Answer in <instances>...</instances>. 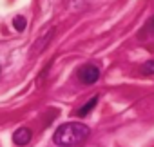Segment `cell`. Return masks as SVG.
<instances>
[{"instance_id":"6da1fadb","label":"cell","mask_w":154,"mask_h":147,"mask_svg":"<svg viewBox=\"0 0 154 147\" xmlns=\"http://www.w3.org/2000/svg\"><path fill=\"white\" fill-rule=\"evenodd\" d=\"M91 134V129L82 124V122H69V124H62L54 134H53V142L60 147H72V145H80L84 143Z\"/></svg>"},{"instance_id":"7a4b0ae2","label":"cell","mask_w":154,"mask_h":147,"mask_svg":"<svg viewBox=\"0 0 154 147\" xmlns=\"http://www.w3.org/2000/svg\"><path fill=\"white\" fill-rule=\"evenodd\" d=\"M76 77H78V80L82 84L91 86V84L98 82V78H100V69L94 64H85V65H82L78 71H76Z\"/></svg>"},{"instance_id":"3957f363","label":"cell","mask_w":154,"mask_h":147,"mask_svg":"<svg viewBox=\"0 0 154 147\" xmlns=\"http://www.w3.org/2000/svg\"><path fill=\"white\" fill-rule=\"evenodd\" d=\"M53 33H54V27H47L42 35H40V38H38V42H35V45H33V51H31V56H35V55H38V53H42L44 49H45V45H47V42L53 38Z\"/></svg>"},{"instance_id":"277c9868","label":"cell","mask_w":154,"mask_h":147,"mask_svg":"<svg viewBox=\"0 0 154 147\" xmlns=\"http://www.w3.org/2000/svg\"><path fill=\"white\" fill-rule=\"evenodd\" d=\"M31 138H33V131H31L29 127H20V129H17V131L13 133V142H15L17 145H20V147L27 145V143L31 142Z\"/></svg>"},{"instance_id":"5b68a950","label":"cell","mask_w":154,"mask_h":147,"mask_svg":"<svg viewBox=\"0 0 154 147\" xmlns=\"http://www.w3.org/2000/svg\"><path fill=\"white\" fill-rule=\"evenodd\" d=\"M96 104H98V96H93V98H91L85 105H82L78 111L74 113V114H76V116H80V118H84V116H87V114H89V113L96 107Z\"/></svg>"},{"instance_id":"8992f818","label":"cell","mask_w":154,"mask_h":147,"mask_svg":"<svg viewBox=\"0 0 154 147\" xmlns=\"http://www.w3.org/2000/svg\"><path fill=\"white\" fill-rule=\"evenodd\" d=\"M13 27H15L17 31H20V33H22V31L27 27V20H26L22 15H17V17L13 18Z\"/></svg>"},{"instance_id":"52a82bcc","label":"cell","mask_w":154,"mask_h":147,"mask_svg":"<svg viewBox=\"0 0 154 147\" xmlns=\"http://www.w3.org/2000/svg\"><path fill=\"white\" fill-rule=\"evenodd\" d=\"M140 73H141V75H145V77H150V75H154V60H149V62H145V64L140 67Z\"/></svg>"},{"instance_id":"ba28073f","label":"cell","mask_w":154,"mask_h":147,"mask_svg":"<svg viewBox=\"0 0 154 147\" xmlns=\"http://www.w3.org/2000/svg\"><path fill=\"white\" fill-rule=\"evenodd\" d=\"M150 27H152V29H154V18H152V22H150Z\"/></svg>"},{"instance_id":"9c48e42d","label":"cell","mask_w":154,"mask_h":147,"mask_svg":"<svg viewBox=\"0 0 154 147\" xmlns=\"http://www.w3.org/2000/svg\"><path fill=\"white\" fill-rule=\"evenodd\" d=\"M0 71H2V67H0Z\"/></svg>"}]
</instances>
